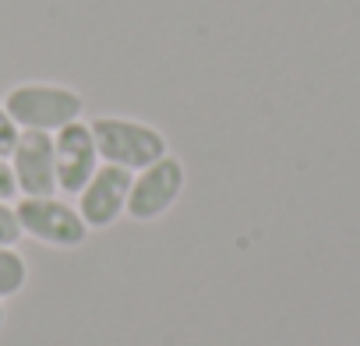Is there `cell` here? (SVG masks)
Segmentation results:
<instances>
[{"instance_id": "12", "label": "cell", "mask_w": 360, "mask_h": 346, "mask_svg": "<svg viewBox=\"0 0 360 346\" xmlns=\"http://www.w3.org/2000/svg\"><path fill=\"white\" fill-rule=\"evenodd\" d=\"M0 325H4V304H0Z\"/></svg>"}, {"instance_id": "11", "label": "cell", "mask_w": 360, "mask_h": 346, "mask_svg": "<svg viewBox=\"0 0 360 346\" xmlns=\"http://www.w3.org/2000/svg\"><path fill=\"white\" fill-rule=\"evenodd\" d=\"M18 195V184H15V169H11V159L0 155V202H11Z\"/></svg>"}, {"instance_id": "7", "label": "cell", "mask_w": 360, "mask_h": 346, "mask_svg": "<svg viewBox=\"0 0 360 346\" xmlns=\"http://www.w3.org/2000/svg\"><path fill=\"white\" fill-rule=\"evenodd\" d=\"M53 152H57V191L64 195H82V188L92 181L99 169V148L92 138V127L75 120L53 134Z\"/></svg>"}, {"instance_id": "1", "label": "cell", "mask_w": 360, "mask_h": 346, "mask_svg": "<svg viewBox=\"0 0 360 346\" xmlns=\"http://www.w3.org/2000/svg\"><path fill=\"white\" fill-rule=\"evenodd\" d=\"M4 110L11 113V120L22 131H50V134H57L60 127L82 120L85 99L75 89H68V85L29 82V85H15L8 92Z\"/></svg>"}, {"instance_id": "2", "label": "cell", "mask_w": 360, "mask_h": 346, "mask_svg": "<svg viewBox=\"0 0 360 346\" xmlns=\"http://www.w3.org/2000/svg\"><path fill=\"white\" fill-rule=\"evenodd\" d=\"M89 127H92L99 159L124 166L131 173H138V169H145V166H152L155 159L166 155V138L152 124L127 120V117H96Z\"/></svg>"}, {"instance_id": "8", "label": "cell", "mask_w": 360, "mask_h": 346, "mask_svg": "<svg viewBox=\"0 0 360 346\" xmlns=\"http://www.w3.org/2000/svg\"><path fill=\"white\" fill-rule=\"evenodd\" d=\"M29 279V265L15 248H0V300L15 297Z\"/></svg>"}, {"instance_id": "9", "label": "cell", "mask_w": 360, "mask_h": 346, "mask_svg": "<svg viewBox=\"0 0 360 346\" xmlns=\"http://www.w3.org/2000/svg\"><path fill=\"white\" fill-rule=\"evenodd\" d=\"M22 241V223L15 216V205L0 202V248H15Z\"/></svg>"}, {"instance_id": "5", "label": "cell", "mask_w": 360, "mask_h": 346, "mask_svg": "<svg viewBox=\"0 0 360 346\" xmlns=\"http://www.w3.org/2000/svg\"><path fill=\"white\" fill-rule=\"evenodd\" d=\"M11 169L22 198L57 195V152L50 131H22L11 152Z\"/></svg>"}, {"instance_id": "10", "label": "cell", "mask_w": 360, "mask_h": 346, "mask_svg": "<svg viewBox=\"0 0 360 346\" xmlns=\"http://www.w3.org/2000/svg\"><path fill=\"white\" fill-rule=\"evenodd\" d=\"M18 134H22V127L11 120V113L4 106H0V155H4V159H11V152L18 145Z\"/></svg>"}, {"instance_id": "6", "label": "cell", "mask_w": 360, "mask_h": 346, "mask_svg": "<svg viewBox=\"0 0 360 346\" xmlns=\"http://www.w3.org/2000/svg\"><path fill=\"white\" fill-rule=\"evenodd\" d=\"M134 173L113 162H99L92 181L78 195V216L85 219L89 230H106L113 219L127 212V195H131Z\"/></svg>"}, {"instance_id": "4", "label": "cell", "mask_w": 360, "mask_h": 346, "mask_svg": "<svg viewBox=\"0 0 360 346\" xmlns=\"http://www.w3.org/2000/svg\"><path fill=\"white\" fill-rule=\"evenodd\" d=\"M15 216L22 223V233L50 244V248H78L89 233L85 219L78 216L75 205L60 202L57 195L46 198H22L15 205Z\"/></svg>"}, {"instance_id": "3", "label": "cell", "mask_w": 360, "mask_h": 346, "mask_svg": "<svg viewBox=\"0 0 360 346\" xmlns=\"http://www.w3.org/2000/svg\"><path fill=\"white\" fill-rule=\"evenodd\" d=\"M184 162H180L176 155H162L155 159L152 166L138 169L134 181H131V195H127V216L145 223V219H159L176 198L180 191H184Z\"/></svg>"}]
</instances>
